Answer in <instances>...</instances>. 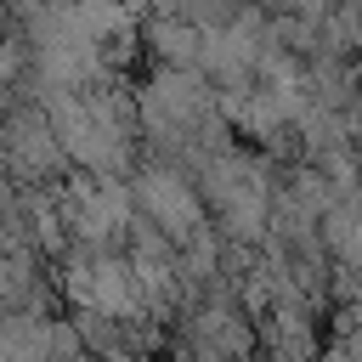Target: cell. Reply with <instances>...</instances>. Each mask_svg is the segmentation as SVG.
I'll return each mask as SVG.
<instances>
[{
    "mask_svg": "<svg viewBox=\"0 0 362 362\" xmlns=\"http://www.w3.org/2000/svg\"><path fill=\"white\" fill-rule=\"evenodd\" d=\"M136 198L147 204V215H153L170 238H192V232H204V209H198L192 187H187L175 170H141V175H136Z\"/></svg>",
    "mask_w": 362,
    "mask_h": 362,
    "instance_id": "1",
    "label": "cell"
}]
</instances>
